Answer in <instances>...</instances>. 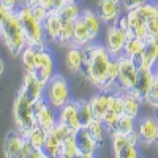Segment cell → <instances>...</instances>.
Instances as JSON below:
<instances>
[{
    "instance_id": "obj_1",
    "label": "cell",
    "mask_w": 158,
    "mask_h": 158,
    "mask_svg": "<svg viewBox=\"0 0 158 158\" xmlns=\"http://www.w3.org/2000/svg\"><path fill=\"white\" fill-rule=\"evenodd\" d=\"M84 52H85V60L82 65V71L92 84L101 89L112 57L108 52L106 46L101 44H89L84 48Z\"/></svg>"
},
{
    "instance_id": "obj_2",
    "label": "cell",
    "mask_w": 158,
    "mask_h": 158,
    "mask_svg": "<svg viewBox=\"0 0 158 158\" xmlns=\"http://www.w3.org/2000/svg\"><path fill=\"white\" fill-rule=\"evenodd\" d=\"M0 40L13 57L21 56L24 48L27 46V38L19 24L16 11H11L8 18L3 22H0Z\"/></svg>"
},
{
    "instance_id": "obj_3",
    "label": "cell",
    "mask_w": 158,
    "mask_h": 158,
    "mask_svg": "<svg viewBox=\"0 0 158 158\" xmlns=\"http://www.w3.org/2000/svg\"><path fill=\"white\" fill-rule=\"evenodd\" d=\"M18 19L19 24L24 30V35L27 38V44L30 46H44V27H43V22L38 21L35 18V15L32 13V8H29L27 5H22L18 11Z\"/></svg>"
},
{
    "instance_id": "obj_4",
    "label": "cell",
    "mask_w": 158,
    "mask_h": 158,
    "mask_svg": "<svg viewBox=\"0 0 158 158\" xmlns=\"http://www.w3.org/2000/svg\"><path fill=\"white\" fill-rule=\"evenodd\" d=\"M13 115H15V123L18 131L25 138L30 131L36 127L35 112H33V103L25 100L22 95L18 94L15 104H13Z\"/></svg>"
},
{
    "instance_id": "obj_5",
    "label": "cell",
    "mask_w": 158,
    "mask_h": 158,
    "mask_svg": "<svg viewBox=\"0 0 158 158\" xmlns=\"http://www.w3.org/2000/svg\"><path fill=\"white\" fill-rule=\"evenodd\" d=\"M44 98L52 108L60 109L70 101V87L62 74H54L44 87Z\"/></svg>"
},
{
    "instance_id": "obj_6",
    "label": "cell",
    "mask_w": 158,
    "mask_h": 158,
    "mask_svg": "<svg viewBox=\"0 0 158 158\" xmlns=\"http://www.w3.org/2000/svg\"><path fill=\"white\" fill-rule=\"evenodd\" d=\"M114 158H139L138 135L136 131L130 135H111Z\"/></svg>"
},
{
    "instance_id": "obj_7",
    "label": "cell",
    "mask_w": 158,
    "mask_h": 158,
    "mask_svg": "<svg viewBox=\"0 0 158 158\" xmlns=\"http://www.w3.org/2000/svg\"><path fill=\"white\" fill-rule=\"evenodd\" d=\"M118 77H117V90L118 92H127L135 87L136 77H138V67L127 56H118Z\"/></svg>"
},
{
    "instance_id": "obj_8",
    "label": "cell",
    "mask_w": 158,
    "mask_h": 158,
    "mask_svg": "<svg viewBox=\"0 0 158 158\" xmlns=\"http://www.w3.org/2000/svg\"><path fill=\"white\" fill-rule=\"evenodd\" d=\"M33 112H35L36 127L44 130L46 133H49V131L56 127V123L59 122V117L56 114V108H52L44 98L33 103Z\"/></svg>"
},
{
    "instance_id": "obj_9",
    "label": "cell",
    "mask_w": 158,
    "mask_h": 158,
    "mask_svg": "<svg viewBox=\"0 0 158 158\" xmlns=\"http://www.w3.org/2000/svg\"><path fill=\"white\" fill-rule=\"evenodd\" d=\"M128 40V30L122 29L118 24H111L106 30V49L111 54V57H118L122 56L125 43Z\"/></svg>"
},
{
    "instance_id": "obj_10",
    "label": "cell",
    "mask_w": 158,
    "mask_h": 158,
    "mask_svg": "<svg viewBox=\"0 0 158 158\" xmlns=\"http://www.w3.org/2000/svg\"><path fill=\"white\" fill-rule=\"evenodd\" d=\"M136 135L141 144L144 146H153L158 141V118L153 115L142 117L136 125Z\"/></svg>"
},
{
    "instance_id": "obj_11",
    "label": "cell",
    "mask_w": 158,
    "mask_h": 158,
    "mask_svg": "<svg viewBox=\"0 0 158 158\" xmlns=\"http://www.w3.org/2000/svg\"><path fill=\"white\" fill-rule=\"evenodd\" d=\"M44 87L46 85L36 77V74L33 71H25L24 81H22V85H21V90H19V95H22L30 103H35V101L43 98Z\"/></svg>"
},
{
    "instance_id": "obj_12",
    "label": "cell",
    "mask_w": 158,
    "mask_h": 158,
    "mask_svg": "<svg viewBox=\"0 0 158 158\" xmlns=\"http://www.w3.org/2000/svg\"><path fill=\"white\" fill-rule=\"evenodd\" d=\"M33 73L36 74V77L44 85L48 84L49 79L54 76V59H52V54L46 48H43L41 51H40V56H38Z\"/></svg>"
},
{
    "instance_id": "obj_13",
    "label": "cell",
    "mask_w": 158,
    "mask_h": 158,
    "mask_svg": "<svg viewBox=\"0 0 158 158\" xmlns=\"http://www.w3.org/2000/svg\"><path fill=\"white\" fill-rule=\"evenodd\" d=\"M25 138L19 131H11L3 144L5 158H25Z\"/></svg>"
},
{
    "instance_id": "obj_14",
    "label": "cell",
    "mask_w": 158,
    "mask_h": 158,
    "mask_svg": "<svg viewBox=\"0 0 158 158\" xmlns=\"http://www.w3.org/2000/svg\"><path fill=\"white\" fill-rule=\"evenodd\" d=\"M112 95H114V92H111V90H101L98 95L92 97L89 100L94 118H97V120H103V117L106 115V112L109 111Z\"/></svg>"
},
{
    "instance_id": "obj_15",
    "label": "cell",
    "mask_w": 158,
    "mask_h": 158,
    "mask_svg": "<svg viewBox=\"0 0 158 158\" xmlns=\"http://www.w3.org/2000/svg\"><path fill=\"white\" fill-rule=\"evenodd\" d=\"M155 81V76H153V70H149V68H138V77H136V82H135V87L131 89V92H135V94L146 100L149 90L152 87Z\"/></svg>"
},
{
    "instance_id": "obj_16",
    "label": "cell",
    "mask_w": 158,
    "mask_h": 158,
    "mask_svg": "<svg viewBox=\"0 0 158 158\" xmlns=\"http://www.w3.org/2000/svg\"><path fill=\"white\" fill-rule=\"evenodd\" d=\"M74 139H76V147L79 155H94L97 150V142L90 136L89 130L85 127H79L74 131Z\"/></svg>"
},
{
    "instance_id": "obj_17",
    "label": "cell",
    "mask_w": 158,
    "mask_h": 158,
    "mask_svg": "<svg viewBox=\"0 0 158 158\" xmlns=\"http://www.w3.org/2000/svg\"><path fill=\"white\" fill-rule=\"evenodd\" d=\"M94 33L89 30V27L85 25L84 19L79 16L74 22V30H73V40H71V44L73 46H81V48H85L89 44L94 43Z\"/></svg>"
},
{
    "instance_id": "obj_18",
    "label": "cell",
    "mask_w": 158,
    "mask_h": 158,
    "mask_svg": "<svg viewBox=\"0 0 158 158\" xmlns=\"http://www.w3.org/2000/svg\"><path fill=\"white\" fill-rule=\"evenodd\" d=\"M127 22H128V35H133L136 38H141V40H146L149 38V33H147V25L141 19V16L138 15L136 10H130L127 11Z\"/></svg>"
},
{
    "instance_id": "obj_19",
    "label": "cell",
    "mask_w": 158,
    "mask_h": 158,
    "mask_svg": "<svg viewBox=\"0 0 158 158\" xmlns=\"http://www.w3.org/2000/svg\"><path fill=\"white\" fill-rule=\"evenodd\" d=\"M59 122L74 131L81 127L77 117V101H68L63 108L59 109Z\"/></svg>"
},
{
    "instance_id": "obj_20",
    "label": "cell",
    "mask_w": 158,
    "mask_h": 158,
    "mask_svg": "<svg viewBox=\"0 0 158 158\" xmlns=\"http://www.w3.org/2000/svg\"><path fill=\"white\" fill-rule=\"evenodd\" d=\"M43 27H44V35L49 41H59V36L62 32V21L57 10H51L48 13L46 19L43 21Z\"/></svg>"
},
{
    "instance_id": "obj_21",
    "label": "cell",
    "mask_w": 158,
    "mask_h": 158,
    "mask_svg": "<svg viewBox=\"0 0 158 158\" xmlns=\"http://www.w3.org/2000/svg\"><path fill=\"white\" fill-rule=\"evenodd\" d=\"M120 15V3L112 0H100L98 2V16L103 22L114 24Z\"/></svg>"
},
{
    "instance_id": "obj_22",
    "label": "cell",
    "mask_w": 158,
    "mask_h": 158,
    "mask_svg": "<svg viewBox=\"0 0 158 158\" xmlns=\"http://www.w3.org/2000/svg\"><path fill=\"white\" fill-rule=\"evenodd\" d=\"M156 63H158V44H155V41L152 38H147L146 44H144V51L141 54L139 68L153 70V67Z\"/></svg>"
},
{
    "instance_id": "obj_23",
    "label": "cell",
    "mask_w": 158,
    "mask_h": 158,
    "mask_svg": "<svg viewBox=\"0 0 158 158\" xmlns=\"http://www.w3.org/2000/svg\"><path fill=\"white\" fill-rule=\"evenodd\" d=\"M120 94H122V103H123V114L133 117V118H138L139 111H141V104L144 103V100L139 98L131 90L120 92Z\"/></svg>"
},
{
    "instance_id": "obj_24",
    "label": "cell",
    "mask_w": 158,
    "mask_h": 158,
    "mask_svg": "<svg viewBox=\"0 0 158 158\" xmlns=\"http://www.w3.org/2000/svg\"><path fill=\"white\" fill-rule=\"evenodd\" d=\"M85 60V52L84 48L81 46H73L70 44V49L67 52V57H65V63H67V68L73 73H77L82 70V65Z\"/></svg>"
},
{
    "instance_id": "obj_25",
    "label": "cell",
    "mask_w": 158,
    "mask_h": 158,
    "mask_svg": "<svg viewBox=\"0 0 158 158\" xmlns=\"http://www.w3.org/2000/svg\"><path fill=\"white\" fill-rule=\"evenodd\" d=\"M135 120L136 118L122 114L117 118V122L109 128L108 133L109 135H130V133H135V130H136V122Z\"/></svg>"
},
{
    "instance_id": "obj_26",
    "label": "cell",
    "mask_w": 158,
    "mask_h": 158,
    "mask_svg": "<svg viewBox=\"0 0 158 158\" xmlns=\"http://www.w3.org/2000/svg\"><path fill=\"white\" fill-rule=\"evenodd\" d=\"M43 48L44 46H30V44H27L24 48V51L21 52V62H22V67L25 68V71H33L35 70L40 51Z\"/></svg>"
},
{
    "instance_id": "obj_27",
    "label": "cell",
    "mask_w": 158,
    "mask_h": 158,
    "mask_svg": "<svg viewBox=\"0 0 158 158\" xmlns=\"http://www.w3.org/2000/svg\"><path fill=\"white\" fill-rule=\"evenodd\" d=\"M43 152L48 158H59L62 153V141L54 135V133H49L46 135L44 144H43Z\"/></svg>"
},
{
    "instance_id": "obj_28",
    "label": "cell",
    "mask_w": 158,
    "mask_h": 158,
    "mask_svg": "<svg viewBox=\"0 0 158 158\" xmlns=\"http://www.w3.org/2000/svg\"><path fill=\"white\" fill-rule=\"evenodd\" d=\"M144 44H146V41L141 38H136L133 35H128V40H127V43H125V48H123V52L122 54L130 57V59H135L138 56L142 54V51H144Z\"/></svg>"
},
{
    "instance_id": "obj_29",
    "label": "cell",
    "mask_w": 158,
    "mask_h": 158,
    "mask_svg": "<svg viewBox=\"0 0 158 158\" xmlns=\"http://www.w3.org/2000/svg\"><path fill=\"white\" fill-rule=\"evenodd\" d=\"M85 128L89 130L90 136L94 138V141L97 142V146H98V147L103 146V144H104V139H106V133H108L106 125H104L101 120H97V118H94V120H92Z\"/></svg>"
},
{
    "instance_id": "obj_30",
    "label": "cell",
    "mask_w": 158,
    "mask_h": 158,
    "mask_svg": "<svg viewBox=\"0 0 158 158\" xmlns=\"http://www.w3.org/2000/svg\"><path fill=\"white\" fill-rule=\"evenodd\" d=\"M117 77H118V59L112 57L111 62H109L108 73H106V77H104L103 87L100 90H111L112 87H115L117 85Z\"/></svg>"
},
{
    "instance_id": "obj_31",
    "label": "cell",
    "mask_w": 158,
    "mask_h": 158,
    "mask_svg": "<svg viewBox=\"0 0 158 158\" xmlns=\"http://www.w3.org/2000/svg\"><path fill=\"white\" fill-rule=\"evenodd\" d=\"M81 18L84 19V22H85V25L89 27V30L94 33V36L97 38L100 35V32H101V22H103L100 19V16H98V13L90 11V10H84Z\"/></svg>"
},
{
    "instance_id": "obj_32",
    "label": "cell",
    "mask_w": 158,
    "mask_h": 158,
    "mask_svg": "<svg viewBox=\"0 0 158 158\" xmlns=\"http://www.w3.org/2000/svg\"><path fill=\"white\" fill-rule=\"evenodd\" d=\"M60 158H79V152L76 147V139H74V131L62 141V153Z\"/></svg>"
},
{
    "instance_id": "obj_33",
    "label": "cell",
    "mask_w": 158,
    "mask_h": 158,
    "mask_svg": "<svg viewBox=\"0 0 158 158\" xmlns=\"http://www.w3.org/2000/svg\"><path fill=\"white\" fill-rule=\"evenodd\" d=\"M77 117L81 127H87L92 120H94V114H92L90 103L87 100H79L77 101Z\"/></svg>"
},
{
    "instance_id": "obj_34",
    "label": "cell",
    "mask_w": 158,
    "mask_h": 158,
    "mask_svg": "<svg viewBox=\"0 0 158 158\" xmlns=\"http://www.w3.org/2000/svg\"><path fill=\"white\" fill-rule=\"evenodd\" d=\"M46 131L44 130H41L40 127H35L30 133L25 136V139H27L33 147H36V149H41L43 147V144H44V139H46Z\"/></svg>"
},
{
    "instance_id": "obj_35",
    "label": "cell",
    "mask_w": 158,
    "mask_h": 158,
    "mask_svg": "<svg viewBox=\"0 0 158 158\" xmlns=\"http://www.w3.org/2000/svg\"><path fill=\"white\" fill-rule=\"evenodd\" d=\"M136 11H138V15L141 16V19L144 22H147L153 18H158V6L153 5V3H149V2H146L139 8H136Z\"/></svg>"
},
{
    "instance_id": "obj_36",
    "label": "cell",
    "mask_w": 158,
    "mask_h": 158,
    "mask_svg": "<svg viewBox=\"0 0 158 158\" xmlns=\"http://www.w3.org/2000/svg\"><path fill=\"white\" fill-rule=\"evenodd\" d=\"M144 103H147L149 106L158 109V81H156V79L153 81V84H152V87H150V90H149L146 100H144Z\"/></svg>"
},
{
    "instance_id": "obj_37",
    "label": "cell",
    "mask_w": 158,
    "mask_h": 158,
    "mask_svg": "<svg viewBox=\"0 0 158 158\" xmlns=\"http://www.w3.org/2000/svg\"><path fill=\"white\" fill-rule=\"evenodd\" d=\"M27 141V139H25ZM25 158H48L43 152V149H36L27 141L25 142Z\"/></svg>"
},
{
    "instance_id": "obj_38",
    "label": "cell",
    "mask_w": 158,
    "mask_h": 158,
    "mask_svg": "<svg viewBox=\"0 0 158 158\" xmlns=\"http://www.w3.org/2000/svg\"><path fill=\"white\" fill-rule=\"evenodd\" d=\"M147 0H122V6L127 10V11H130V10H136V8H139L141 5H144Z\"/></svg>"
},
{
    "instance_id": "obj_39",
    "label": "cell",
    "mask_w": 158,
    "mask_h": 158,
    "mask_svg": "<svg viewBox=\"0 0 158 158\" xmlns=\"http://www.w3.org/2000/svg\"><path fill=\"white\" fill-rule=\"evenodd\" d=\"M30 8V6H29ZM32 13H33V15H35V18L38 19V21H44L46 19V16H48V10L46 8H43V6H40V5H35V6H32Z\"/></svg>"
},
{
    "instance_id": "obj_40",
    "label": "cell",
    "mask_w": 158,
    "mask_h": 158,
    "mask_svg": "<svg viewBox=\"0 0 158 158\" xmlns=\"http://www.w3.org/2000/svg\"><path fill=\"white\" fill-rule=\"evenodd\" d=\"M146 25H147V33H149V38H152V36H155V35L158 33V18H153V19L147 21V22H146Z\"/></svg>"
},
{
    "instance_id": "obj_41",
    "label": "cell",
    "mask_w": 158,
    "mask_h": 158,
    "mask_svg": "<svg viewBox=\"0 0 158 158\" xmlns=\"http://www.w3.org/2000/svg\"><path fill=\"white\" fill-rule=\"evenodd\" d=\"M18 3H19V0H0V5H3L5 8H8V10H11V11L16 10Z\"/></svg>"
},
{
    "instance_id": "obj_42",
    "label": "cell",
    "mask_w": 158,
    "mask_h": 158,
    "mask_svg": "<svg viewBox=\"0 0 158 158\" xmlns=\"http://www.w3.org/2000/svg\"><path fill=\"white\" fill-rule=\"evenodd\" d=\"M54 2L56 0H36V5H40V6L46 8L48 11H51V10H54Z\"/></svg>"
},
{
    "instance_id": "obj_43",
    "label": "cell",
    "mask_w": 158,
    "mask_h": 158,
    "mask_svg": "<svg viewBox=\"0 0 158 158\" xmlns=\"http://www.w3.org/2000/svg\"><path fill=\"white\" fill-rule=\"evenodd\" d=\"M11 13V10H8V8H5L3 5H0V22H3L6 18H8V15Z\"/></svg>"
},
{
    "instance_id": "obj_44",
    "label": "cell",
    "mask_w": 158,
    "mask_h": 158,
    "mask_svg": "<svg viewBox=\"0 0 158 158\" xmlns=\"http://www.w3.org/2000/svg\"><path fill=\"white\" fill-rule=\"evenodd\" d=\"M3 71H5V62H3L2 57H0V76L3 74Z\"/></svg>"
},
{
    "instance_id": "obj_45",
    "label": "cell",
    "mask_w": 158,
    "mask_h": 158,
    "mask_svg": "<svg viewBox=\"0 0 158 158\" xmlns=\"http://www.w3.org/2000/svg\"><path fill=\"white\" fill-rule=\"evenodd\" d=\"M153 76H155V79H156V81H158V63H156L155 67H153Z\"/></svg>"
},
{
    "instance_id": "obj_46",
    "label": "cell",
    "mask_w": 158,
    "mask_h": 158,
    "mask_svg": "<svg viewBox=\"0 0 158 158\" xmlns=\"http://www.w3.org/2000/svg\"><path fill=\"white\" fill-rule=\"evenodd\" d=\"M79 158H94V155H79Z\"/></svg>"
},
{
    "instance_id": "obj_47",
    "label": "cell",
    "mask_w": 158,
    "mask_h": 158,
    "mask_svg": "<svg viewBox=\"0 0 158 158\" xmlns=\"http://www.w3.org/2000/svg\"><path fill=\"white\" fill-rule=\"evenodd\" d=\"M152 40H153V41H155V44H158V33H156L155 36H152Z\"/></svg>"
},
{
    "instance_id": "obj_48",
    "label": "cell",
    "mask_w": 158,
    "mask_h": 158,
    "mask_svg": "<svg viewBox=\"0 0 158 158\" xmlns=\"http://www.w3.org/2000/svg\"><path fill=\"white\" fill-rule=\"evenodd\" d=\"M112 2H117V3H122V0H112Z\"/></svg>"
},
{
    "instance_id": "obj_49",
    "label": "cell",
    "mask_w": 158,
    "mask_h": 158,
    "mask_svg": "<svg viewBox=\"0 0 158 158\" xmlns=\"http://www.w3.org/2000/svg\"><path fill=\"white\" fill-rule=\"evenodd\" d=\"M19 2H22V3H25V2H27V0H19Z\"/></svg>"
},
{
    "instance_id": "obj_50",
    "label": "cell",
    "mask_w": 158,
    "mask_h": 158,
    "mask_svg": "<svg viewBox=\"0 0 158 158\" xmlns=\"http://www.w3.org/2000/svg\"><path fill=\"white\" fill-rule=\"evenodd\" d=\"M70 2H76V0H70Z\"/></svg>"
},
{
    "instance_id": "obj_51",
    "label": "cell",
    "mask_w": 158,
    "mask_h": 158,
    "mask_svg": "<svg viewBox=\"0 0 158 158\" xmlns=\"http://www.w3.org/2000/svg\"><path fill=\"white\" fill-rule=\"evenodd\" d=\"M156 144H158V141H156Z\"/></svg>"
},
{
    "instance_id": "obj_52",
    "label": "cell",
    "mask_w": 158,
    "mask_h": 158,
    "mask_svg": "<svg viewBox=\"0 0 158 158\" xmlns=\"http://www.w3.org/2000/svg\"><path fill=\"white\" fill-rule=\"evenodd\" d=\"M59 158H60V156H59Z\"/></svg>"
}]
</instances>
